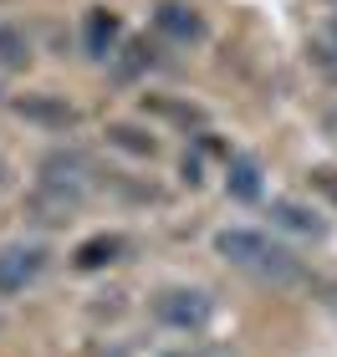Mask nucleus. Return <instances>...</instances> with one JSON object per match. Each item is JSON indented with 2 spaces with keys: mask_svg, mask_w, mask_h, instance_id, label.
I'll return each instance as SVG.
<instances>
[{
  "mask_svg": "<svg viewBox=\"0 0 337 357\" xmlns=\"http://www.w3.org/2000/svg\"><path fill=\"white\" fill-rule=\"evenodd\" d=\"M215 250L230 261L235 271H250V275H266V281H297L301 261L286 245H276L271 235L261 230H220L215 235Z\"/></svg>",
  "mask_w": 337,
  "mask_h": 357,
  "instance_id": "f257e3e1",
  "label": "nucleus"
},
{
  "mask_svg": "<svg viewBox=\"0 0 337 357\" xmlns=\"http://www.w3.org/2000/svg\"><path fill=\"white\" fill-rule=\"evenodd\" d=\"M153 317L169 332H204L215 321V296L200 286H164L153 296Z\"/></svg>",
  "mask_w": 337,
  "mask_h": 357,
  "instance_id": "f03ea898",
  "label": "nucleus"
},
{
  "mask_svg": "<svg viewBox=\"0 0 337 357\" xmlns=\"http://www.w3.org/2000/svg\"><path fill=\"white\" fill-rule=\"evenodd\" d=\"M46 245H26V240H15V245H0V296H21L26 286L41 281L46 271Z\"/></svg>",
  "mask_w": 337,
  "mask_h": 357,
  "instance_id": "7ed1b4c3",
  "label": "nucleus"
},
{
  "mask_svg": "<svg viewBox=\"0 0 337 357\" xmlns=\"http://www.w3.org/2000/svg\"><path fill=\"white\" fill-rule=\"evenodd\" d=\"M15 112H21L26 123H36V128H52V133H67V128H77V112L67 97H57V92H26V97H15Z\"/></svg>",
  "mask_w": 337,
  "mask_h": 357,
  "instance_id": "20e7f679",
  "label": "nucleus"
},
{
  "mask_svg": "<svg viewBox=\"0 0 337 357\" xmlns=\"http://www.w3.org/2000/svg\"><path fill=\"white\" fill-rule=\"evenodd\" d=\"M123 41V21L112 10H87V21H82V46H87V56H98V61H107L112 56V46Z\"/></svg>",
  "mask_w": 337,
  "mask_h": 357,
  "instance_id": "39448f33",
  "label": "nucleus"
},
{
  "mask_svg": "<svg viewBox=\"0 0 337 357\" xmlns=\"http://www.w3.org/2000/svg\"><path fill=\"white\" fill-rule=\"evenodd\" d=\"M153 26L164 31L174 41H204V21L195 6H179V0H164V6L153 10Z\"/></svg>",
  "mask_w": 337,
  "mask_h": 357,
  "instance_id": "423d86ee",
  "label": "nucleus"
},
{
  "mask_svg": "<svg viewBox=\"0 0 337 357\" xmlns=\"http://www.w3.org/2000/svg\"><path fill=\"white\" fill-rule=\"evenodd\" d=\"M225 189L235 194V199H261V164H255L250 153H235V158H225Z\"/></svg>",
  "mask_w": 337,
  "mask_h": 357,
  "instance_id": "0eeeda50",
  "label": "nucleus"
},
{
  "mask_svg": "<svg viewBox=\"0 0 337 357\" xmlns=\"http://www.w3.org/2000/svg\"><path fill=\"white\" fill-rule=\"evenodd\" d=\"M271 220H276L281 230H292V235H327L322 215L307 209V204H297V199H271Z\"/></svg>",
  "mask_w": 337,
  "mask_h": 357,
  "instance_id": "6e6552de",
  "label": "nucleus"
},
{
  "mask_svg": "<svg viewBox=\"0 0 337 357\" xmlns=\"http://www.w3.org/2000/svg\"><path fill=\"white\" fill-rule=\"evenodd\" d=\"M123 250H128L123 235H92V240H82V245L72 250V266H77V271H103V266L118 261Z\"/></svg>",
  "mask_w": 337,
  "mask_h": 357,
  "instance_id": "1a4fd4ad",
  "label": "nucleus"
},
{
  "mask_svg": "<svg viewBox=\"0 0 337 357\" xmlns=\"http://www.w3.org/2000/svg\"><path fill=\"white\" fill-rule=\"evenodd\" d=\"M31 61H36V52H31V36L21 26L0 21V72H26Z\"/></svg>",
  "mask_w": 337,
  "mask_h": 357,
  "instance_id": "9d476101",
  "label": "nucleus"
},
{
  "mask_svg": "<svg viewBox=\"0 0 337 357\" xmlns=\"http://www.w3.org/2000/svg\"><path fill=\"white\" fill-rule=\"evenodd\" d=\"M107 143H112V149H123V153H138V158H153L158 153L153 133H143V128H133V123H112L107 128Z\"/></svg>",
  "mask_w": 337,
  "mask_h": 357,
  "instance_id": "9b49d317",
  "label": "nucleus"
},
{
  "mask_svg": "<svg viewBox=\"0 0 337 357\" xmlns=\"http://www.w3.org/2000/svg\"><path fill=\"white\" fill-rule=\"evenodd\" d=\"M128 61H123V67H118V77H138L143 67H149V46H143V41H128V52H123Z\"/></svg>",
  "mask_w": 337,
  "mask_h": 357,
  "instance_id": "f8f14e48",
  "label": "nucleus"
},
{
  "mask_svg": "<svg viewBox=\"0 0 337 357\" xmlns=\"http://www.w3.org/2000/svg\"><path fill=\"white\" fill-rule=\"evenodd\" d=\"M322 133H327V138H337V107H327V112H322Z\"/></svg>",
  "mask_w": 337,
  "mask_h": 357,
  "instance_id": "ddd939ff",
  "label": "nucleus"
},
{
  "mask_svg": "<svg viewBox=\"0 0 337 357\" xmlns=\"http://www.w3.org/2000/svg\"><path fill=\"white\" fill-rule=\"evenodd\" d=\"M317 178H322V189H332V199H337V184H332V178H327V174H317Z\"/></svg>",
  "mask_w": 337,
  "mask_h": 357,
  "instance_id": "4468645a",
  "label": "nucleus"
},
{
  "mask_svg": "<svg viewBox=\"0 0 337 357\" xmlns=\"http://www.w3.org/2000/svg\"><path fill=\"white\" fill-rule=\"evenodd\" d=\"M6 178H10V169H6V158H0V189H6Z\"/></svg>",
  "mask_w": 337,
  "mask_h": 357,
  "instance_id": "2eb2a0df",
  "label": "nucleus"
}]
</instances>
